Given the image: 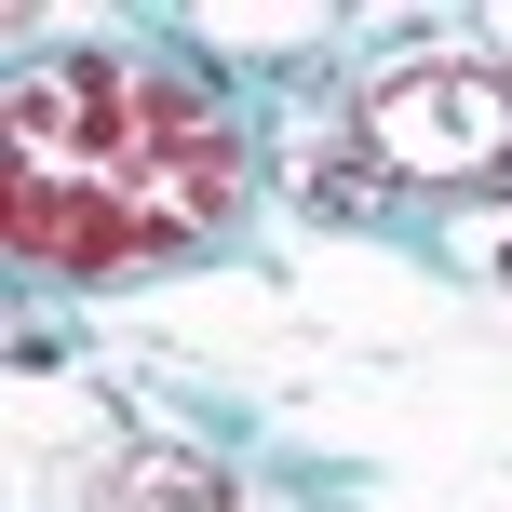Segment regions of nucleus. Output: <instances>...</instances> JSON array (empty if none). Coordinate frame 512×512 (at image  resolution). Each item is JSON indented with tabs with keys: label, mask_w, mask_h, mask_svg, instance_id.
<instances>
[{
	"label": "nucleus",
	"mask_w": 512,
	"mask_h": 512,
	"mask_svg": "<svg viewBox=\"0 0 512 512\" xmlns=\"http://www.w3.org/2000/svg\"><path fill=\"white\" fill-rule=\"evenodd\" d=\"M0 122H14V176L108 189V203H135L162 243L216 230V216L243 203V149H230V122H216V95L189 68H122V54L14 68Z\"/></svg>",
	"instance_id": "obj_1"
},
{
	"label": "nucleus",
	"mask_w": 512,
	"mask_h": 512,
	"mask_svg": "<svg viewBox=\"0 0 512 512\" xmlns=\"http://www.w3.org/2000/svg\"><path fill=\"white\" fill-rule=\"evenodd\" d=\"M499 270H512V230H499Z\"/></svg>",
	"instance_id": "obj_6"
},
{
	"label": "nucleus",
	"mask_w": 512,
	"mask_h": 512,
	"mask_svg": "<svg viewBox=\"0 0 512 512\" xmlns=\"http://www.w3.org/2000/svg\"><path fill=\"white\" fill-rule=\"evenodd\" d=\"M81 512H230V472L189 459V445H122V459L81 486Z\"/></svg>",
	"instance_id": "obj_4"
},
{
	"label": "nucleus",
	"mask_w": 512,
	"mask_h": 512,
	"mask_svg": "<svg viewBox=\"0 0 512 512\" xmlns=\"http://www.w3.org/2000/svg\"><path fill=\"white\" fill-rule=\"evenodd\" d=\"M351 149L391 189H486L512 162V68L499 54H418L351 81Z\"/></svg>",
	"instance_id": "obj_2"
},
{
	"label": "nucleus",
	"mask_w": 512,
	"mask_h": 512,
	"mask_svg": "<svg viewBox=\"0 0 512 512\" xmlns=\"http://www.w3.org/2000/svg\"><path fill=\"white\" fill-rule=\"evenodd\" d=\"M0 230H14L27 270H108V256H149V243H162L135 203L68 189V176H14V189H0Z\"/></svg>",
	"instance_id": "obj_3"
},
{
	"label": "nucleus",
	"mask_w": 512,
	"mask_h": 512,
	"mask_svg": "<svg viewBox=\"0 0 512 512\" xmlns=\"http://www.w3.org/2000/svg\"><path fill=\"white\" fill-rule=\"evenodd\" d=\"M499 68H512V14H499Z\"/></svg>",
	"instance_id": "obj_5"
}]
</instances>
